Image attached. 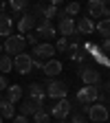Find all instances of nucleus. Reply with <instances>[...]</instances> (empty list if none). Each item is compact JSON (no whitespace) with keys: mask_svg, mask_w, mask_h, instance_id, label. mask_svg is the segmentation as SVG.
<instances>
[{"mask_svg":"<svg viewBox=\"0 0 110 123\" xmlns=\"http://www.w3.org/2000/svg\"><path fill=\"white\" fill-rule=\"evenodd\" d=\"M46 90V97H51V99H64L68 95V86L66 81H59V79H49L44 86Z\"/></svg>","mask_w":110,"mask_h":123,"instance_id":"f257e3e1","label":"nucleus"},{"mask_svg":"<svg viewBox=\"0 0 110 123\" xmlns=\"http://www.w3.org/2000/svg\"><path fill=\"white\" fill-rule=\"evenodd\" d=\"M71 112H73V103H71L66 97H64V99H57V103L51 108V117L57 119V121H64Z\"/></svg>","mask_w":110,"mask_h":123,"instance_id":"f03ea898","label":"nucleus"},{"mask_svg":"<svg viewBox=\"0 0 110 123\" xmlns=\"http://www.w3.org/2000/svg\"><path fill=\"white\" fill-rule=\"evenodd\" d=\"M13 68L18 70L20 75L31 73V68H33V57H31L29 53H18L13 57Z\"/></svg>","mask_w":110,"mask_h":123,"instance_id":"7ed1b4c3","label":"nucleus"},{"mask_svg":"<svg viewBox=\"0 0 110 123\" xmlns=\"http://www.w3.org/2000/svg\"><path fill=\"white\" fill-rule=\"evenodd\" d=\"M53 55H55V46L51 42H42V44H35L33 46V55H31V57L42 59V62H49V59H53Z\"/></svg>","mask_w":110,"mask_h":123,"instance_id":"20e7f679","label":"nucleus"},{"mask_svg":"<svg viewBox=\"0 0 110 123\" xmlns=\"http://www.w3.org/2000/svg\"><path fill=\"white\" fill-rule=\"evenodd\" d=\"M24 46H26V40H24L22 35H9V37L5 40V46H2V49H5L9 55H11V53L18 55V53L24 51Z\"/></svg>","mask_w":110,"mask_h":123,"instance_id":"39448f33","label":"nucleus"},{"mask_svg":"<svg viewBox=\"0 0 110 123\" xmlns=\"http://www.w3.org/2000/svg\"><path fill=\"white\" fill-rule=\"evenodd\" d=\"M99 99V88L97 86H84L77 90V101L79 103H95Z\"/></svg>","mask_w":110,"mask_h":123,"instance_id":"423d86ee","label":"nucleus"},{"mask_svg":"<svg viewBox=\"0 0 110 123\" xmlns=\"http://www.w3.org/2000/svg\"><path fill=\"white\" fill-rule=\"evenodd\" d=\"M57 18H59V24H57V31H59V35H75V20L68 18V15H64V11H59L57 13Z\"/></svg>","mask_w":110,"mask_h":123,"instance_id":"0eeeda50","label":"nucleus"},{"mask_svg":"<svg viewBox=\"0 0 110 123\" xmlns=\"http://www.w3.org/2000/svg\"><path fill=\"white\" fill-rule=\"evenodd\" d=\"M40 110H44V101H42V99H35V97H29V99L20 105V114H22V117L35 114V112H40Z\"/></svg>","mask_w":110,"mask_h":123,"instance_id":"6e6552de","label":"nucleus"},{"mask_svg":"<svg viewBox=\"0 0 110 123\" xmlns=\"http://www.w3.org/2000/svg\"><path fill=\"white\" fill-rule=\"evenodd\" d=\"M79 77H82V81H84L86 86H97V84H99V79H101L99 70H97V68H92V66H82Z\"/></svg>","mask_w":110,"mask_h":123,"instance_id":"1a4fd4ad","label":"nucleus"},{"mask_svg":"<svg viewBox=\"0 0 110 123\" xmlns=\"http://www.w3.org/2000/svg\"><path fill=\"white\" fill-rule=\"evenodd\" d=\"M88 117H90L92 123H106L108 121V108L101 105V103H95V105L88 108Z\"/></svg>","mask_w":110,"mask_h":123,"instance_id":"9d476101","label":"nucleus"},{"mask_svg":"<svg viewBox=\"0 0 110 123\" xmlns=\"http://www.w3.org/2000/svg\"><path fill=\"white\" fill-rule=\"evenodd\" d=\"M35 33L40 35V37H46V40H51V37H55V33H57V29L49 22V20H40L38 24H35Z\"/></svg>","mask_w":110,"mask_h":123,"instance_id":"9b49d317","label":"nucleus"},{"mask_svg":"<svg viewBox=\"0 0 110 123\" xmlns=\"http://www.w3.org/2000/svg\"><path fill=\"white\" fill-rule=\"evenodd\" d=\"M35 24H38V18H33L31 13H24L18 20V31L20 33H31V31L35 29Z\"/></svg>","mask_w":110,"mask_h":123,"instance_id":"f8f14e48","label":"nucleus"},{"mask_svg":"<svg viewBox=\"0 0 110 123\" xmlns=\"http://www.w3.org/2000/svg\"><path fill=\"white\" fill-rule=\"evenodd\" d=\"M42 73L46 75V77H57L59 73H62V62L59 59H49V62H44V68H42Z\"/></svg>","mask_w":110,"mask_h":123,"instance_id":"ddd939ff","label":"nucleus"},{"mask_svg":"<svg viewBox=\"0 0 110 123\" xmlns=\"http://www.w3.org/2000/svg\"><path fill=\"white\" fill-rule=\"evenodd\" d=\"M106 2L104 0H90L88 2V13H90V18H104V13H106Z\"/></svg>","mask_w":110,"mask_h":123,"instance_id":"4468645a","label":"nucleus"},{"mask_svg":"<svg viewBox=\"0 0 110 123\" xmlns=\"http://www.w3.org/2000/svg\"><path fill=\"white\" fill-rule=\"evenodd\" d=\"M95 31V24H92L90 18H79L75 22V33H84V35H90Z\"/></svg>","mask_w":110,"mask_h":123,"instance_id":"2eb2a0df","label":"nucleus"},{"mask_svg":"<svg viewBox=\"0 0 110 123\" xmlns=\"http://www.w3.org/2000/svg\"><path fill=\"white\" fill-rule=\"evenodd\" d=\"M11 31H13V20L9 18V15L5 11H0V35H11Z\"/></svg>","mask_w":110,"mask_h":123,"instance_id":"dca6fc26","label":"nucleus"},{"mask_svg":"<svg viewBox=\"0 0 110 123\" xmlns=\"http://www.w3.org/2000/svg\"><path fill=\"white\" fill-rule=\"evenodd\" d=\"M5 99L11 101V103H18V101L22 99V86H18V84L9 86V88H7V97H5Z\"/></svg>","mask_w":110,"mask_h":123,"instance_id":"f3484780","label":"nucleus"},{"mask_svg":"<svg viewBox=\"0 0 110 123\" xmlns=\"http://www.w3.org/2000/svg\"><path fill=\"white\" fill-rule=\"evenodd\" d=\"M13 112H15V103L2 99V103H0V114H2V119H13Z\"/></svg>","mask_w":110,"mask_h":123,"instance_id":"a211bd4d","label":"nucleus"},{"mask_svg":"<svg viewBox=\"0 0 110 123\" xmlns=\"http://www.w3.org/2000/svg\"><path fill=\"white\" fill-rule=\"evenodd\" d=\"M29 97H35V99H42V101H44V97H46L44 86H42V84H31V86H29Z\"/></svg>","mask_w":110,"mask_h":123,"instance_id":"6ab92c4d","label":"nucleus"},{"mask_svg":"<svg viewBox=\"0 0 110 123\" xmlns=\"http://www.w3.org/2000/svg\"><path fill=\"white\" fill-rule=\"evenodd\" d=\"M11 68H13V59H11V55H9V53H2V55H0V70L7 75V73H11Z\"/></svg>","mask_w":110,"mask_h":123,"instance_id":"aec40b11","label":"nucleus"},{"mask_svg":"<svg viewBox=\"0 0 110 123\" xmlns=\"http://www.w3.org/2000/svg\"><path fill=\"white\" fill-rule=\"evenodd\" d=\"M7 5L11 7L13 13H18V11H24L29 7V0H7Z\"/></svg>","mask_w":110,"mask_h":123,"instance_id":"412c9836","label":"nucleus"},{"mask_svg":"<svg viewBox=\"0 0 110 123\" xmlns=\"http://www.w3.org/2000/svg\"><path fill=\"white\" fill-rule=\"evenodd\" d=\"M95 29L99 31L104 37H110V18H101V20H99V24H97Z\"/></svg>","mask_w":110,"mask_h":123,"instance_id":"4be33fe9","label":"nucleus"},{"mask_svg":"<svg viewBox=\"0 0 110 123\" xmlns=\"http://www.w3.org/2000/svg\"><path fill=\"white\" fill-rule=\"evenodd\" d=\"M33 123H51V114L46 110H40L33 114Z\"/></svg>","mask_w":110,"mask_h":123,"instance_id":"5701e85b","label":"nucleus"},{"mask_svg":"<svg viewBox=\"0 0 110 123\" xmlns=\"http://www.w3.org/2000/svg\"><path fill=\"white\" fill-rule=\"evenodd\" d=\"M53 46H55V53H66V49H68V37H64V35H62V37H59Z\"/></svg>","mask_w":110,"mask_h":123,"instance_id":"b1692460","label":"nucleus"},{"mask_svg":"<svg viewBox=\"0 0 110 123\" xmlns=\"http://www.w3.org/2000/svg\"><path fill=\"white\" fill-rule=\"evenodd\" d=\"M59 11H57V7H53V5H49V7H44V15H42V20H49L51 22V18H55Z\"/></svg>","mask_w":110,"mask_h":123,"instance_id":"393cba45","label":"nucleus"},{"mask_svg":"<svg viewBox=\"0 0 110 123\" xmlns=\"http://www.w3.org/2000/svg\"><path fill=\"white\" fill-rule=\"evenodd\" d=\"M77 13H79V2H68L66 9H64V15L71 18V15H77Z\"/></svg>","mask_w":110,"mask_h":123,"instance_id":"a878e982","label":"nucleus"},{"mask_svg":"<svg viewBox=\"0 0 110 123\" xmlns=\"http://www.w3.org/2000/svg\"><path fill=\"white\" fill-rule=\"evenodd\" d=\"M24 40H26L29 44H33V46H35V44H40V42H38V40H40V35H38V33H26V37H24Z\"/></svg>","mask_w":110,"mask_h":123,"instance_id":"bb28decb","label":"nucleus"},{"mask_svg":"<svg viewBox=\"0 0 110 123\" xmlns=\"http://www.w3.org/2000/svg\"><path fill=\"white\" fill-rule=\"evenodd\" d=\"M9 88V81H7V77L5 75H0V92H2V90H7Z\"/></svg>","mask_w":110,"mask_h":123,"instance_id":"cd10ccee","label":"nucleus"},{"mask_svg":"<svg viewBox=\"0 0 110 123\" xmlns=\"http://www.w3.org/2000/svg\"><path fill=\"white\" fill-rule=\"evenodd\" d=\"M101 51H104V53H110V37H106V40H104V44H101Z\"/></svg>","mask_w":110,"mask_h":123,"instance_id":"c85d7f7f","label":"nucleus"},{"mask_svg":"<svg viewBox=\"0 0 110 123\" xmlns=\"http://www.w3.org/2000/svg\"><path fill=\"white\" fill-rule=\"evenodd\" d=\"M33 68L42 70V68H44V62H42V59H35V57H33Z\"/></svg>","mask_w":110,"mask_h":123,"instance_id":"c756f323","label":"nucleus"},{"mask_svg":"<svg viewBox=\"0 0 110 123\" xmlns=\"http://www.w3.org/2000/svg\"><path fill=\"white\" fill-rule=\"evenodd\" d=\"M13 123H29V119L22 117V114H18V117H13Z\"/></svg>","mask_w":110,"mask_h":123,"instance_id":"7c9ffc66","label":"nucleus"},{"mask_svg":"<svg viewBox=\"0 0 110 123\" xmlns=\"http://www.w3.org/2000/svg\"><path fill=\"white\" fill-rule=\"evenodd\" d=\"M49 2H51V5H53V7H57V5H59V2H64V0H49Z\"/></svg>","mask_w":110,"mask_h":123,"instance_id":"2f4dec72","label":"nucleus"},{"mask_svg":"<svg viewBox=\"0 0 110 123\" xmlns=\"http://www.w3.org/2000/svg\"><path fill=\"white\" fill-rule=\"evenodd\" d=\"M106 90H108V92H110V81H108V84H106Z\"/></svg>","mask_w":110,"mask_h":123,"instance_id":"473e14b6","label":"nucleus"},{"mask_svg":"<svg viewBox=\"0 0 110 123\" xmlns=\"http://www.w3.org/2000/svg\"><path fill=\"white\" fill-rule=\"evenodd\" d=\"M40 2H49V0H40Z\"/></svg>","mask_w":110,"mask_h":123,"instance_id":"72a5a7b5","label":"nucleus"},{"mask_svg":"<svg viewBox=\"0 0 110 123\" xmlns=\"http://www.w3.org/2000/svg\"><path fill=\"white\" fill-rule=\"evenodd\" d=\"M0 123H2V114H0Z\"/></svg>","mask_w":110,"mask_h":123,"instance_id":"f704fd0d","label":"nucleus"},{"mask_svg":"<svg viewBox=\"0 0 110 123\" xmlns=\"http://www.w3.org/2000/svg\"><path fill=\"white\" fill-rule=\"evenodd\" d=\"M2 99H5V97H0V103H2Z\"/></svg>","mask_w":110,"mask_h":123,"instance_id":"c9c22d12","label":"nucleus"},{"mask_svg":"<svg viewBox=\"0 0 110 123\" xmlns=\"http://www.w3.org/2000/svg\"><path fill=\"white\" fill-rule=\"evenodd\" d=\"M0 51H2V44H0Z\"/></svg>","mask_w":110,"mask_h":123,"instance_id":"e433bc0d","label":"nucleus"},{"mask_svg":"<svg viewBox=\"0 0 110 123\" xmlns=\"http://www.w3.org/2000/svg\"><path fill=\"white\" fill-rule=\"evenodd\" d=\"M0 2H5V0H0Z\"/></svg>","mask_w":110,"mask_h":123,"instance_id":"4c0bfd02","label":"nucleus"},{"mask_svg":"<svg viewBox=\"0 0 110 123\" xmlns=\"http://www.w3.org/2000/svg\"><path fill=\"white\" fill-rule=\"evenodd\" d=\"M104 2H106V0H104Z\"/></svg>","mask_w":110,"mask_h":123,"instance_id":"58836bf2","label":"nucleus"}]
</instances>
